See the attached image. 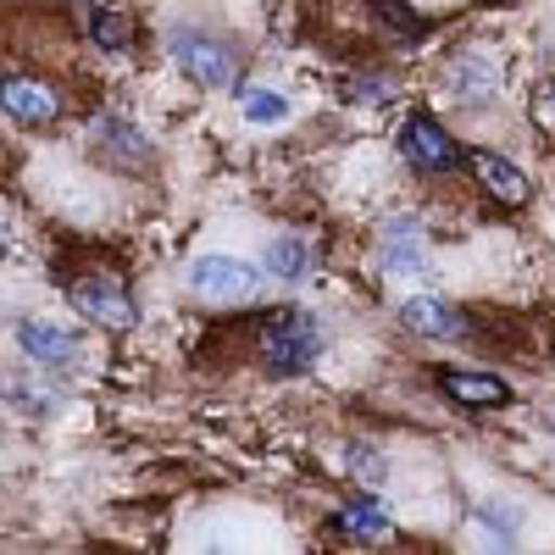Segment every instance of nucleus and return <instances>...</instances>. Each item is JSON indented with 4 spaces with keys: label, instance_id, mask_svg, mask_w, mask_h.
<instances>
[{
    "label": "nucleus",
    "instance_id": "12",
    "mask_svg": "<svg viewBox=\"0 0 555 555\" xmlns=\"http://www.w3.org/2000/svg\"><path fill=\"white\" fill-rule=\"evenodd\" d=\"M83 17H89V39H95L101 51H122V44L133 39L128 12L112 7V0H83Z\"/></svg>",
    "mask_w": 555,
    "mask_h": 555
},
{
    "label": "nucleus",
    "instance_id": "17",
    "mask_svg": "<svg viewBox=\"0 0 555 555\" xmlns=\"http://www.w3.org/2000/svg\"><path fill=\"white\" fill-rule=\"evenodd\" d=\"M245 117L250 122H284L289 117V101L272 95V89H245Z\"/></svg>",
    "mask_w": 555,
    "mask_h": 555
},
{
    "label": "nucleus",
    "instance_id": "7",
    "mask_svg": "<svg viewBox=\"0 0 555 555\" xmlns=\"http://www.w3.org/2000/svg\"><path fill=\"white\" fill-rule=\"evenodd\" d=\"M17 345H23L28 361H44V366H73L78 361V334L56 328V322H39V317L17 322Z\"/></svg>",
    "mask_w": 555,
    "mask_h": 555
},
{
    "label": "nucleus",
    "instance_id": "14",
    "mask_svg": "<svg viewBox=\"0 0 555 555\" xmlns=\"http://www.w3.org/2000/svg\"><path fill=\"white\" fill-rule=\"evenodd\" d=\"M334 522H339L350 539H366V544L389 533V512H384L378 500H350V505H345V512H339Z\"/></svg>",
    "mask_w": 555,
    "mask_h": 555
},
{
    "label": "nucleus",
    "instance_id": "11",
    "mask_svg": "<svg viewBox=\"0 0 555 555\" xmlns=\"http://www.w3.org/2000/svg\"><path fill=\"white\" fill-rule=\"evenodd\" d=\"M400 317H405V328L411 334H428V339H450V334H461L467 328V317H455L444 300H434V295H411V300H400Z\"/></svg>",
    "mask_w": 555,
    "mask_h": 555
},
{
    "label": "nucleus",
    "instance_id": "2",
    "mask_svg": "<svg viewBox=\"0 0 555 555\" xmlns=\"http://www.w3.org/2000/svg\"><path fill=\"white\" fill-rule=\"evenodd\" d=\"M172 62H178L183 78H195V83H211V89L234 83V51H228L222 39H211V34L178 28L172 34Z\"/></svg>",
    "mask_w": 555,
    "mask_h": 555
},
{
    "label": "nucleus",
    "instance_id": "20",
    "mask_svg": "<svg viewBox=\"0 0 555 555\" xmlns=\"http://www.w3.org/2000/svg\"><path fill=\"white\" fill-rule=\"evenodd\" d=\"M345 467H356L361 478H384L389 467H384V455H373L366 444H345Z\"/></svg>",
    "mask_w": 555,
    "mask_h": 555
},
{
    "label": "nucleus",
    "instance_id": "18",
    "mask_svg": "<svg viewBox=\"0 0 555 555\" xmlns=\"http://www.w3.org/2000/svg\"><path fill=\"white\" fill-rule=\"evenodd\" d=\"M373 12H378L400 39H423V17H416V12L405 7V0H373Z\"/></svg>",
    "mask_w": 555,
    "mask_h": 555
},
{
    "label": "nucleus",
    "instance_id": "1",
    "mask_svg": "<svg viewBox=\"0 0 555 555\" xmlns=\"http://www.w3.org/2000/svg\"><path fill=\"white\" fill-rule=\"evenodd\" d=\"M317 350H322V339H317V328H311V317H300V311H272V317L261 322V361H267V373L295 378V373H306V366L317 361Z\"/></svg>",
    "mask_w": 555,
    "mask_h": 555
},
{
    "label": "nucleus",
    "instance_id": "3",
    "mask_svg": "<svg viewBox=\"0 0 555 555\" xmlns=\"http://www.w3.org/2000/svg\"><path fill=\"white\" fill-rule=\"evenodd\" d=\"M190 289L201 300H250L261 295V272L240 256H201L190 267Z\"/></svg>",
    "mask_w": 555,
    "mask_h": 555
},
{
    "label": "nucleus",
    "instance_id": "8",
    "mask_svg": "<svg viewBox=\"0 0 555 555\" xmlns=\"http://www.w3.org/2000/svg\"><path fill=\"white\" fill-rule=\"evenodd\" d=\"M467 172L483 183V190H489L500 206H522V201H528V178H522V167H512V162L494 156V151H467Z\"/></svg>",
    "mask_w": 555,
    "mask_h": 555
},
{
    "label": "nucleus",
    "instance_id": "5",
    "mask_svg": "<svg viewBox=\"0 0 555 555\" xmlns=\"http://www.w3.org/2000/svg\"><path fill=\"white\" fill-rule=\"evenodd\" d=\"M405 156L423 162V167H434V172H450V167L467 162V151H461L428 112H411V117H405Z\"/></svg>",
    "mask_w": 555,
    "mask_h": 555
},
{
    "label": "nucleus",
    "instance_id": "13",
    "mask_svg": "<svg viewBox=\"0 0 555 555\" xmlns=\"http://www.w3.org/2000/svg\"><path fill=\"white\" fill-rule=\"evenodd\" d=\"M267 272L284 278V284H300V278L311 272V245L295 240V234H278V240L267 245Z\"/></svg>",
    "mask_w": 555,
    "mask_h": 555
},
{
    "label": "nucleus",
    "instance_id": "10",
    "mask_svg": "<svg viewBox=\"0 0 555 555\" xmlns=\"http://www.w3.org/2000/svg\"><path fill=\"white\" fill-rule=\"evenodd\" d=\"M7 112L17 117V122H56V112H62V95L51 83H39V78H23V73H12L7 78Z\"/></svg>",
    "mask_w": 555,
    "mask_h": 555
},
{
    "label": "nucleus",
    "instance_id": "15",
    "mask_svg": "<svg viewBox=\"0 0 555 555\" xmlns=\"http://www.w3.org/2000/svg\"><path fill=\"white\" fill-rule=\"evenodd\" d=\"M450 89H455L461 101H489V95H494V67L478 62V56H461V62L450 67Z\"/></svg>",
    "mask_w": 555,
    "mask_h": 555
},
{
    "label": "nucleus",
    "instance_id": "9",
    "mask_svg": "<svg viewBox=\"0 0 555 555\" xmlns=\"http://www.w3.org/2000/svg\"><path fill=\"white\" fill-rule=\"evenodd\" d=\"M384 267L389 272H423L428 267V234L416 217H395L384 228Z\"/></svg>",
    "mask_w": 555,
    "mask_h": 555
},
{
    "label": "nucleus",
    "instance_id": "4",
    "mask_svg": "<svg viewBox=\"0 0 555 555\" xmlns=\"http://www.w3.org/2000/svg\"><path fill=\"white\" fill-rule=\"evenodd\" d=\"M73 300H78V311H83V317H95L101 328H112V334H128L133 322H139V306L128 300V289H122V284H112V278H78Z\"/></svg>",
    "mask_w": 555,
    "mask_h": 555
},
{
    "label": "nucleus",
    "instance_id": "6",
    "mask_svg": "<svg viewBox=\"0 0 555 555\" xmlns=\"http://www.w3.org/2000/svg\"><path fill=\"white\" fill-rule=\"evenodd\" d=\"M439 389L450 400H461V405H478V411H500V405L517 400V389L505 384V378H494V373H461V366H444Z\"/></svg>",
    "mask_w": 555,
    "mask_h": 555
},
{
    "label": "nucleus",
    "instance_id": "16",
    "mask_svg": "<svg viewBox=\"0 0 555 555\" xmlns=\"http://www.w3.org/2000/svg\"><path fill=\"white\" fill-rule=\"evenodd\" d=\"M95 133L106 139L112 151H128L133 162H151V145H145V139H139V133H133L122 117H101V122H95Z\"/></svg>",
    "mask_w": 555,
    "mask_h": 555
},
{
    "label": "nucleus",
    "instance_id": "19",
    "mask_svg": "<svg viewBox=\"0 0 555 555\" xmlns=\"http://www.w3.org/2000/svg\"><path fill=\"white\" fill-rule=\"evenodd\" d=\"M478 522L489 528V539L494 544H517V512H512V505H478Z\"/></svg>",
    "mask_w": 555,
    "mask_h": 555
}]
</instances>
